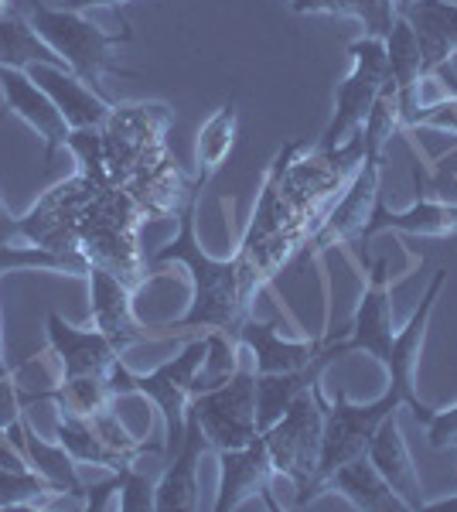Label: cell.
Masks as SVG:
<instances>
[{"mask_svg":"<svg viewBox=\"0 0 457 512\" xmlns=\"http://www.w3.org/2000/svg\"><path fill=\"white\" fill-rule=\"evenodd\" d=\"M195 212H198V195L191 198L185 209L178 212V236L168 246L154 253V267L164 263H185L191 274V304L178 321L161 325V335H174L181 328H205V332H222L229 338L239 335V328L249 321L253 301L263 287V277L256 274V267L246 260L243 250H236L229 260H215L198 246L195 236Z\"/></svg>","mask_w":457,"mask_h":512,"instance_id":"1","label":"cell"},{"mask_svg":"<svg viewBox=\"0 0 457 512\" xmlns=\"http://www.w3.org/2000/svg\"><path fill=\"white\" fill-rule=\"evenodd\" d=\"M144 219V209L127 188H99L79 216V253L137 291L144 280L137 250V233Z\"/></svg>","mask_w":457,"mask_h":512,"instance_id":"2","label":"cell"},{"mask_svg":"<svg viewBox=\"0 0 457 512\" xmlns=\"http://www.w3.org/2000/svg\"><path fill=\"white\" fill-rule=\"evenodd\" d=\"M24 18H28L31 28H35L38 35L55 48L58 59L69 65V69L76 72L89 89H96L99 96H106L103 79L110 76V72L134 76V72H127L110 55L116 45H127V41L134 38L130 35V28L110 35V31L96 28L86 14L65 11V7L62 11H55V7H45L41 0H28V4H24Z\"/></svg>","mask_w":457,"mask_h":512,"instance_id":"3","label":"cell"},{"mask_svg":"<svg viewBox=\"0 0 457 512\" xmlns=\"http://www.w3.org/2000/svg\"><path fill=\"white\" fill-rule=\"evenodd\" d=\"M205 352H209V332L191 338V342L181 349L174 359L161 362L151 373H130L120 359L110 369V386L116 396L123 393H140L161 410L164 417V431H168V441H164V451L174 454L185 437V417H188V403L195 396V379L198 369L205 362Z\"/></svg>","mask_w":457,"mask_h":512,"instance_id":"4","label":"cell"},{"mask_svg":"<svg viewBox=\"0 0 457 512\" xmlns=\"http://www.w3.org/2000/svg\"><path fill=\"white\" fill-rule=\"evenodd\" d=\"M324 410H328V400H324V386L318 379L304 393L294 396V403L284 410V417L277 424H270L263 431L273 472L287 475L297 485V509H304L311 502V482L321 461Z\"/></svg>","mask_w":457,"mask_h":512,"instance_id":"5","label":"cell"},{"mask_svg":"<svg viewBox=\"0 0 457 512\" xmlns=\"http://www.w3.org/2000/svg\"><path fill=\"white\" fill-rule=\"evenodd\" d=\"M174 110L164 103H127L113 106L110 120L99 127L106 151V168L116 188H127L140 171L161 161L168 147Z\"/></svg>","mask_w":457,"mask_h":512,"instance_id":"6","label":"cell"},{"mask_svg":"<svg viewBox=\"0 0 457 512\" xmlns=\"http://www.w3.org/2000/svg\"><path fill=\"white\" fill-rule=\"evenodd\" d=\"M188 410L202 424L209 448H246L249 441L260 437V424H256V366H236V373L222 379L219 386L198 390L191 396Z\"/></svg>","mask_w":457,"mask_h":512,"instance_id":"7","label":"cell"},{"mask_svg":"<svg viewBox=\"0 0 457 512\" xmlns=\"http://www.w3.org/2000/svg\"><path fill=\"white\" fill-rule=\"evenodd\" d=\"M400 407H403L400 393L389 390V386H386V393L376 396L372 403H348L345 393H338L335 400L328 403V410H324L321 461L311 482V499L321 492L324 478L335 472L338 465H345V461L369 451V441H372V434L379 431V424Z\"/></svg>","mask_w":457,"mask_h":512,"instance_id":"8","label":"cell"},{"mask_svg":"<svg viewBox=\"0 0 457 512\" xmlns=\"http://www.w3.org/2000/svg\"><path fill=\"white\" fill-rule=\"evenodd\" d=\"M352 55V72L345 76V82H338L335 93V113H331L328 127H324L321 140L314 147H338L345 144L355 130H362L365 117H369L372 103L382 93L389 79V59H386V41L362 35L359 41L348 45Z\"/></svg>","mask_w":457,"mask_h":512,"instance_id":"9","label":"cell"},{"mask_svg":"<svg viewBox=\"0 0 457 512\" xmlns=\"http://www.w3.org/2000/svg\"><path fill=\"white\" fill-rule=\"evenodd\" d=\"M379 178H382V154L365 151L359 171L348 181L345 195L324 212L321 226L304 239L301 256L324 253V250H331V246L362 243L365 226H369V219H372V209L379 205Z\"/></svg>","mask_w":457,"mask_h":512,"instance_id":"10","label":"cell"},{"mask_svg":"<svg viewBox=\"0 0 457 512\" xmlns=\"http://www.w3.org/2000/svg\"><path fill=\"white\" fill-rule=\"evenodd\" d=\"M96 192L99 188L82 175L55 185L31 205L28 216H21V239L62 256L79 253V216Z\"/></svg>","mask_w":457,"mask_h":512,"instance_id":"11","label":"cell"},{"mask_svg":"<svg viewBox=\"0 0 457 512\" xmlns=\"http://www.w3.org/2000/svg\"><path fill=\"white\" fill-rule=\"evenodd\" d=\"M393 338L396 332H393V294H389V260L379 256L362 287L359 308H355V318L348 325V335L335 345H324L321 355L328 362H335L338 355L365 352L376 362H382V369H386L389 355H393Z\"/></svg>","mask_w":457,"mask_h":512,"instance_id":"12","label":"cell"},{"mask_svg":"<svg viewBox=\"0 0 457 512\" xmlns=\"http://www.w3.org/2000/svg\"><path fill=\"white\" fill-rule=\"evenodd\" d=\"M447 284V267H440L434 280H430L427 294L420 297V308L413 311V318L406 321V328H400L393 338V355L386 362V376H389V390L400 393V400L406 407L417 414L420 424H427L434 410L423 407L420 396H417V386H413V373H417V362H420V349H423V335H427V325H430V315H434V304L440 291Z\"/></svg>","mask_w":457,"mask_h":512,"instance_id":"13","label":"cell"},{"mask_svg":"<svg viewBox=\"0 0 457 512\" xmlns=\"http://www.w3.org/2000/svg\"><path fill=\"white\" fill-rule=\"evenodd\" d=\"M215 454H219V499H215V512L239 509L249 499H256V495H263L267 506L277 509V502L270 499V482L277 472H273L263 434L256 441H249L246 448L215 451Z\"/></svg>","mask_w":457,"mask_h":512,"instance_id":"14","label":"cell"},{"mask_svg":"<svg viewBox=\"0 0 457 512\" xmlns=\"http://www.w3.org/2000/svg\"><path fill=\"white\" fill-rule=\"evenodd\" d=\"M0 93L7 99V110L14 117H21L35 134L45 140V168L52 164L55 151H62L69 140L72 127L65 123L62 110L52 103V96L45 89H38V82L21 69H7L0 65Z\"/></svg>","mask_w":457,"mask_h":512,"instance_id":"15","label":"cell"},{"mask_svg":"<svg viewBox=\"0 0 457 512\" xmlns=\"http://www.w3.org/2000/svg\"><path fill=\"white\" fill-rule=\"evenodd\" d=\"M48 345L62 362V379L79 376H110L120 359V349L99 328H76L58 311H48Z\"/></svg>","mask_w":457,"mask_h":512,"instance_id":"16","label":"cell"},{"mask_svg":"<svg viewBox=\"0 0 457 512\" xmlns=\"http://www.w3.org/2000/svg\"><path fill=\"white\" fill-rule=\"evenodd\" d=\"M89 294H93V328H99L116 349H130L137 342L154 338L147 328H140L134 315V287L113 277L106 267H89Z\"/></svg>","mask_w":457,"mask_h":512,"instance_id":"17","label":"cell"},{"mask_svg":"<svg viewBox=\"0 0 457 512\" xmlns=\"http://www.w3.org/2000/svg\"><path fill=\"white\" fill-rule=\"evenodd\" d=\"M205 448H209V437H205L198 417L188 410L185 437H181V444H178V454L168 461L161 482L154 485V509H161V512L198 509V461H202Z\"/></svg>","mask_w":457,"mask_h":512,"instance_id":"18","label":"cell"},{"mask_svg":"<svg viewBox=\"0 0 457 512\" xmlns=\"http://www.w3.org/2000/svg\"><path fill=\"white\" fill-rule=\"evenodd\" d=\"M28 76L38 82V89H45V93L52 96V103L62 110V117L72 130L103 127V123L110 120L113 103L106 96H99L96 89H89L72 69L38 62L28 69Z\"/></svg>","mask_w":457,"mask_h":512,"instance_id":"19","label":"cell"},{"mask_svg":"<svg viewBox=\"0 0 457 512\" xmlns=\"http://www.w3.org/2000/svg\"><path fill=\"white\" fill-rule=\"evenodd\" d=\"M127 192L137 198V205L144 209L147 219H168L178 216L195 195H202V185L195 178H188L181 171L178 158L168 151L161 161H154L151 168L140 171L127 185Z\"/></svg>","mask_w":457,"mask_h":512,"instance_id":"20","label":"cell"},{"mask_svg":"<svg viewBox=\"0 0 457 512\" xmlns=\"http://www.w3.org/2000/svg\"><path fill=\"white\" fill-rule=\"evenodd\" d=\"M423 52V76H434L457 55V0H413L403 7Z\"/></svg>","mask_w":457,"mask_h":512,"instance_id":"21","label":"cell"},{"mask_svg":"<svg viewBox=\"0 0 457 512\" xmlns=\"http://www.w3.org/2000/svg\"><path fill=\"white\" fill-rule=\"evenodd\" d=\"M236 342L253 355L256 373H297V369L311 366L324 349V338H314V342H290V338L277 332L273 321H253V318L239 328Z\"/></svg>","mask_w":457,"mask_h":512,"instance_id":"22","label":"cell"},{"mask_svg":"<svg viewBox=\"0 0 457 512\" xmlns=\"http://www.w3.org/2000/svg\"><path fill=\"white\" fill-rule=\"evenodd\" d=\"M369 461L379 468L382 478L393 485L396 492L410 502V509H427L423 502V489H420V475H417V465L410 458V448H406V437H403V427H400V410H393L386 420L379 424V431L372 434L369 441Z\"/></svg>","mask_w":457,"mask_h":512,"instance_id":"23","label":"cell"},{"mask_svg":"<svg viewBox=\"0 0 457 512\" xmlns=\"http://www.w3.org/2000/svg\"><path fill=\"white\" fill-rule=\"evenodd\" d=\"M335 489L342 492L355 509L362 512H413L410 502L403 499L393 485L382 478V472L369 461V454H359V458L338 465L335 472L324 478L321 492Z\"/></svg>","mask_w":457,"mask_h":512,"instance_id":"24","label":"cell"},{"mask_svg":"<svg viewBox=\"0 0 457 512\" xmlns=\"http://www.w3.org/2000/svg\"><path fill=\"white\" fill-rule=\"evenodd\" d=\"M7 437H11V441L24 451L28 465L35 468L41 478H48V482H52L55 489H62L65 495H76L82 506H86L89 489L82 485V478L76 472V458H72V454L65 451L58 441H45V437H38L28 414H21V420L7 431Z\"/></svg>","mask_w":457,"mask_h":512,"instance_id":"25","label":"cell"},{"mask_svg":"<svg viewBox=\"0 0 457 512\" xmlns=\"http://www.w3.org/2000/svg\"><path fill=\"white\" fill-rule=\"evenodd\" d=\"M386 59H389V76H393L396 93H400V120L403 127H410L413 117L420 113V82L427 76H423L420 41L403 14H396L393 31L386 35Z\"/></svg>","mask_w":457,"mask_h":512,"instance_id":"26","label":"cell"},{"mask_svg":"<svg viewBox=\"0 0 457 512\" xmlns=\"http://www.w3.org/2000/svg\"><path fill=\"white\" fill-rule=\"evenodd\" d=\"M413 233V236H434V239H447V236H457V205H447V202H434L427 195H417V202L410 205L406 212H393L382 205L372 209V219L365 226V236L362 239H372L379 233Z\"/></svg>","mask_w":457,"mask_h":512,"instance_id":"27","label":"cell"},{"mask_svg":"<svg viewBox=\"0 0 457 512\" xmlns=\"http://www.w3.org/2000/svg\"><path fill=\"white\" fill-rule=\"evenodd\" d=\"M328 366L331 362L318 355L311 366L297 369V373H256V424H260V434L270 424H277L284 410L294 403V396L304 393L311 383H318Z\"/></svg>","mask_w":457,"mask_h":512,"instance_id":"28","label":"cell"},{"mask_svg":"<svg viewBox=\"0 0 457 512\" xmlns=\"http://www.w3.org/2000/svg\"><path fill=\"white\" fill-rule=\"evenodd\" d=\"M38 62L69 69V65L58 59L55 48L31 28V21L24 18V14H18V11L0 14V65L28 72L31 65H38Z\"/></svg>","mask_w":457,"mask_h":512,"instance_id":"29","label":"cell"},{"mask_svg":"<svg viewBox=\"0 0 457 512\" xmlns=\"http://www.w3.org/2000/svg\"><path fill=\"white\" fill-rule=\"evenodd\" d=\"M232 144H236V99L222 103L209 120L198 130V144H195V164H198V185H209L215 178V171L229 161Z\"/></svg>","mask_w":457,"mask_h":512,"instance_id":"30","label":"cell"},{"mask_svg":"<svg viewBox=\"0 0 457 512\" xmlns=\"http://www.w3.org/2000/svg\"><path fill=\"white\" fill-rule=\"evenodd\" d=\"M294 14H338V18H355L369 38H382L396 24V0H290Z\"/></svg>","mask_w":457,"mask_h":512,"instance_id":"31","label":"cell"},{"mask_svg":"<svg viewBox=\"0 0 457 512\" xmlns=\"http://www.w3.org/2000/svg\"><path fill=\"white\" fill-rule=\"evenodd\" d=\"M55 441L62 444L65 451L72 454L82 465H96V468H106V472H120L123 465L116 454L106 448L103 437L93 431L89 417H76V414H58L55 417Z\"/></svg>","mask_w":457,"mask_h":512,"instance_id":"32","label":"cell"},{"mask_svg":"<svg viewBox=\"0 0 457 512\" xmlns=\"http://www.w3.org/2000/svg\"><path fill=\"white\" fill-rule=\"evenodd\" d=\"M62 495L65 492L41 478L35 468H0V509H41Z\"/></svg>","mask_w":457,"mask_h":512,"instance_id":"33","label":"cell"},{"mask_svg":"<svg viewBox=\"0 0 457 512\" xmlns=\"http://www.w3.org/2000/svg\"><path fill=\"white\" fill-rule=\"evenodd\" d=\"M65 147L76 154V164H79V175L82 178H89L96 188H113L110 168H106V151H103V134H99V127L72 130L69 140H65Z\"/></svg>","mask_w":457,"mask_h":512,"instance_id":"34","label":"cell"},{"mask_svg":"<svg viewBox=\"0 0 457 512\" xmlns=\"http://www.w3.org/2000/svg\"><path fill=\"white\" fill-rule=\"evenodd\" d=\"M120 492H116V509L123 512H147L154 509V485L144 475L134 472V465L120 468Z\"/></svg>","mask_w":457,"mask_h":512,"instance_id":"35","label":"cell"},{"mask_svg":"<svg viewBox=\"0 0 457 512\" xmlns=\"http://www.w3.org/2000/svg\"><path fill=\"white\" fill-rule=\"evenodd\" d=\"M427 441L434 451H447V448H457V403L447 410H434L427 424Z\"/></svg>","mask_w":457,"mask_h":512,"instance_id":"36","label":"cell"},{"mask_svg":"<svg viewBox=\"0 0 457 512\" xmlns=\"http://www.w3.org/2000/svg\"><path fill=\"white\" fill-rule=\"evenodd\" d=\"M410 127H434V130H447V134H457V96L434 106H420V113L413 117Z\"/></svg>","mask_w":457,"mask_h":512,"instance_id":"37","label":"cell"},{"mask_svg":"<svg viewBox=\"0 0 457 512\" xmlns=\"http://www.w3.org/2000/svg\"><path fill=\"white\" fill-rule=\"evenodd\" d=\"M24 414L21 386L14 383L11 373H0V431H11Z\"/></svg>","mask_w":457,"mask_h":512,"instance_id":"38","label":"cell"},{"mask_svg":"<svg viewBox=\"0 0 457 512\" xmlns=\"http://www.w3.org/2000/svg\"><path fill=\"white\" fill-rule=\"evenodd\" d=\"M0 468H18V472L31 468L28 458H24V451L7 437V431H0Z\"/></svg>","mask_w":457,"mask_h":512,"instance_id":"39","label":"cell"},{"mask_svg":"<svg viewBox=\"0 0 457 512\" xmlns=\"http://www.w3.org/2000/svg\"><path fill=\"white\" fill-rule=\"evenodd\" d=\"M127 4H140V0H65V11H79V14H86V11H96V7H110V11H120V7H127Z\"/></svg>","mask_w":457,"mask_h":512,"instance_id":"40","label":"cell"},{"mask_svg":"<svg viewBox=\"0 0 457 512\" xmlns=\"http://www.w3.org/2000/svg\"><path fill=\"white\" fill-rule=\"evenodd\" d=\"M14 239H21V219L11 216V212L4 209V202H0V246L14 243Z\"/></svg>","mask_w":457,"mask_h":512,"instance_id":"41","label":"cell"},{"mask_svg":"<svg viewBox=\"0 0 457 512\" xmlns=\"http://www.w3.org/2000/svg\"><path fill=\"white\" fill-rule=\"evenodd\" d=\"M0 373H11V366H7V359H4V342H0Z\"/></svg>","mask_w":457,"mask_h":512,"instance_id":"42","label":"cell"},{"mask_svg":"<svg viewBox=\"0 0 457 512\" xmlns=\"http://www.w3.org/2000/svg\"><path fill=\"white\" fill-rule=\"evenodd\" d=\"M406 4H413V0H396V11H403Z\"/></svg>","mask_w":457,"mask_h":512,"instance_id":"43","label":"cell"},{"mask_svg":"<svg viewBox=\"0 0 457 512\" xmlns=\"http://www.w3.org/2000/svg\"><path fill=\"white\" fill-rule=\"evenodd\" d=\"M11 11V7H7V0H0V14H7Z\"/></svg>","mask_w":457,"mask_h":512,"instance_id":"44","label":"cell"},{"mask_svg":"<svg viewBox=\"0 0 457 512\" xmlns=\"http://www.w3.org/2000/svg\"><path fill=\"white\" fill-rule=\"evenodd\" d=\"M11 373H14V369H11Z\"/></svg>","mask_w":457,"mask_h":512,"instance_id":"45","label":"cell"}]
</instances>
